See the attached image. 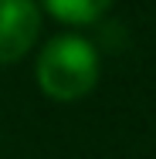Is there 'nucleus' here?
<instances>
[{
    "label": "nucleus",
    "mask_w": 156,
    "mask_h": 159,
    "mask_svg": "<svg viewBox=\"0 0 156 159\" xmlns=\"http://www.w3.org/2000/svg\"><path fill=\"white\" fill-rule=\"evenodd\" d=\"M98 81V51L78 34L54 37L37 58V85L54 102H78Z\"/></svg>",
    "instance_id": "obj_1"
},
{
    "label": "nucleus",
    "mask_w": 156,
    "mask_h": 159,
    "mask_svg": "<svg viewBox=\"0 0 156 159\" xmlns=\"http://www.w3.org/2000/svg\"><path fill=\"white\" fill-rule=\"evenodd\" d=\"M41 10L34 0H0V64L21 61L37 41Z\"/></svg>",
    "instance_id": "obj_2"
},
{
    "label": "nucleus",
    "mask_w": 156,
    "mask_h": 159,
    "mask_svg": "<svg viewBox=\"0 0 156 159\" xmlns=\"http://www.w3.org/2000/svg\"><path fill=\"white\" fill-rule=\"evenodd\" d=\"M41 3L51 17H58L64 24H92L116 0H41Z\"/></svg>",
    "instance_id": "obj_3"
}]
</instances>
